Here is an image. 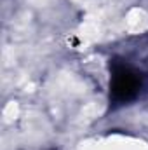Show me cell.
<instances>
[{
  "instance_id": "6da1fadb",
  "label": "cell",
  "mask_w": 148,
  "mask_h": 150,
  "mask_svg": "<svg viewBox=\"0 0 148 150\" xmlns=\"http://www.w3.org/2000/svg\"><path fill=\"white\" fill-rule=\"evenodd\" d=\"M138 86H140V80L134 77L132 72H129V70L124 68V67L118 68V70H115L111 89H113V94H115L117 98H120V100L131 98L132 94H136Z\"/></svg>"
}]
</instances>
